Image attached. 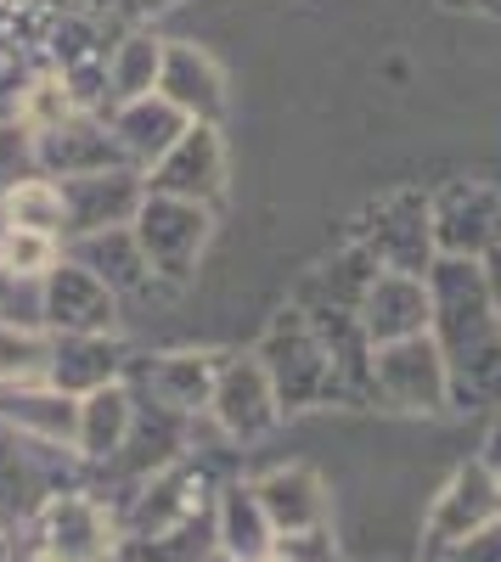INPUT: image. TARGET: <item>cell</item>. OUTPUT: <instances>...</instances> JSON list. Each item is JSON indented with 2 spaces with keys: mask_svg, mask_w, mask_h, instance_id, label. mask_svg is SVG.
<instances>
[{
  "mask_svg": "<svg viewBox=\"0 0 501 562\" xmlns=\"http://www.w3.org/2000/svg\"><path fill=\"white\" fill-rule=\"evenodd\" d=\"M434 299V344L445 360V383L457 411H501V315L485 288L479 259H434L428 265Z\"/></svg>",
  "mask_w": 501,
  "mask_h": 562,
  "instance_id": "6da1fadb",
  "label": "cell"
},
{
  "mask_svg": "<svg viewBox=\"0 0 501 562\" xmlns=\"http://www.w3.org/2000/svg\"><path fill=\"white\" fill-rule=\"evenodd\" d=\"M124 529L119 518L85 490H52L23 529L18 562H119Z\"/></svg>",
  "mask_w": 501,
  "mask_h": 562,
  "instance_id": "7a4b0ae2",
  "label": "cell"
},
{
  "mask_svg": "<svg viewBox=\"0 0 501 562\" xmlns=\"http://www.w3.org/2000/svg\"><path fill=\"white\" fill-rule=\"evenodd\" d=\"M254 355L270 371V389L282 400V416L310 411V405H333V366H327V349L315 338V326L304 321V310H282Z\"/></svg>",
  "mask_w": 501,
  "mask_h": 562,
  "instance_id": "3957f363",
  "label": "cell"
},
{
  "mask_svg": "<svg viewBox=\"0 0 501 562\" xmlns=\"http://www.w3.org/2000/svg\"><path fill=\"white\" fill-rule=\"evenodd\" d=\"M135 243L147 254V270L153 281H187L198 270V254L209 248V231H214V214L203 203H187V198H164V192H147L142 209L130 220Z\"/></svg>",
  "mask_w": 501,
  "mask_h": 562,
  "instance_id": "277c9868",
  "label": "cell"
},
{
  "mask_svg": "<svg viewBox=\"0 0 501 562\" xmlns=\"http://www.w3.org/2000/svg\"><path fill=\"white\" fill-rule=\"evenodd\" d=\"M372 400L389 411H405V416L450 411V383H445V360H439L434 333L372 349Z\"/></svg>",
  "mask_w": 501,
  "mask_h": 562,
  "instance_id": "5b68a950",
  "label": "cell"
},
{
  "mask_svg": "<svg viewBox=\"0 0 501 562\" xmlns=\"http://www.w3.org/2000/svg\"><path fill=\"white\" fill-rule=\"evenodd\" d=\"M214 490L220 484H214V473L203 461L175 456V461L158 467V473H147L142 495L130 501L119 529H124V540H147V535H164L175 524H192V518H203V512H214Z\"/></svg>",
  "mask_w": 501,
  "mask_h": 562,
  "instance_id": "8992f818",
  "label": "cell"
},
{
  "mask_svg": "<svg viewBox=\"0 0 501 562\" xmlns=\"http://www.w3.org/2000/svg\"><path fill=\"white\" fill-rule=\"evenodd\" d=\"M209 422L232 445H259V439L277 434L282 400H277V389H270V371L259 366V355H220L214 394H209Z\"/></svg>",
  "mask_w": 501,
  "mask_h": 562,
  "instance_id": "52a82bcc",
  "label": "cell"
},
{
  "mask_svg": "<svg viewBox=\"0 0 501 562\" xmlns=\"http://www.w3.org/2000/svg\"><path fill=\"white\" fill-rule=\"evenodd\" d=\"M360 254H367L378 270H412L428 276L434 254V220H428V198L423 192H389L378 198V209L360 225Z\"/></svg>",
  "mask_w": 501,
  "mask_h": 562,
  "instance_id": "ba28073f",
  "label": "cell"
},
{
  "mask_svg": "<svg viewBox=\"0 0 501 562\" xmlns=\"http://www.w3.org/2000/svg\"><path fill=\"white\" fill-rule=\"evenodd\" d=\"M434 254L445 259H490L501 248V186L450 180L439 198H428Z\"/></svg>",
  "mask_w": 501,
  "mask_h": 562,
  "instance_id": "9c48e42d",
  "label": "cell"
},
{
  "mask_svg": "<svg viewBox=\"0 0 501 562\" xmlns=\"http://www.w3.org/2000/svg\"><path fill=\"white\" fill-rule=\"evenodd\" d=\"M496 518H501V484H496V473L485 461L457 467V473L439 484L428 518H423V557H445L450 546H463L468 535H479Z\"/></svg>",
  "mask_w": 501,
  "mask_h": 562,
  "instance_id": "30bf717a",
  "label": "cell"
},
{
  "mask_svg": "<svg viewBox=\"0 0 501 562\" xmlns=\"http://www.w3.org/2000/svg\"><path fill=\"white\" fill-rule=\"evenodd\" d=\"M40 326L45 333H113V310L119 293L108 288L102 276H90L79 259H57L40 281Z\"/></svg>",
  "mask_w": 501,
  "mask_h": 562,
  "instance_id": "8fae6325",
  "label": "cell"
},
{
  "mask_svg": "<svg viewBox=\"0 0 501 562\" xmlns=\"http://www.w3.org/2000/svg\"><path fill=\"white\" fill-rule=\"evenodd\" d=\"M147 192L164 198H187L214 209V198L225 192V147H220V130L214 124H187L175 147L147 169Z\"/></svg>",
  "mask_w": 501,
  "mask_h": 562,
  "instance_id": "7c38bea8",
  "label": "cell"
},
{
  "mask_svg": "<svg viewBox=\"0 0 501 562\" xmlns=\"http://www.w3.org/2000/svg\"><path fill=\"white\" fill-rule=\"evenodd\" d=\"M434 326V299H428V276L412 270H378L360 293V333L367 344H400V338H423Z\"/></svg>",
  "mask_w": 501,
  "mask_h": 562,
  "instance_id": "4fadbf2b",
  "label": "cell"
},
{
  "mask_svg": "<svg viewBox=\"0 0 501 562\" xmlns=\"http://www.w3.org/2000/svg\"><path fill=\"white\" fill-rule=\"evenodd\" d=\"M254 495L265 506V518L277 535H304V529H327L333 524V495L327 479L304 461H282L270 473L254 479Z\"/></svg>",
  "mask_w": 501,
  "mask_h": 562,
  "instance_id": "5bb4252c",
  "label": "cell"
},
{
  "mask_svg": "<svg viewBox=\"0 0 501 562\" xmlns=\"http://www.w3.org/2000/svg\"><path fill=\"white\" fill-rule=\"evenodd\" d=\"M63 198H68V231H63V237H90V231L130 225L135 209H142V198H147V180L124 164V169L63 180Z\"/></svg>",
  "mask_w": 501,
  "mask_h": 562,
  "instance_id": "9a60e30c",
  "label": "cell"
},
{
  "mask_svg": "<svg viewBox=\"0 0 501 562\" xmlns=\"http://www.w3.org/2000/svg\"><path fill=\"white\" fill-rule=\"evenodd\" d=\"M0 428H12L18 439L40 445V450H68L74 456V434H79V400L52 389V383H18L0 389Z\"/></svg>",
  "mask_w": 501,
  "mask_h": 562,
  "instance_id": "2e32d148",
  "label": "cell"
},
{
  "mask_svg": "<svg viewBox=\"0 0 501 562\" xmlns=\"http://www.w3.org/2000/svg\"><path fill=\"white\" fill-rule=\"evenodd\" d=\"M34 158H40V175H52V180H74V175H102V169H124L130 158L119 153V140L102 119H90V113H74L63 130L52 135H40L34 140ZM135 169V164H130Z\"/></svg>",
  "mask_w": 501,
  "mask_h": 562,
  "instance_id": "e0dca14e",
  "label": "cell"
},
{
  "mask_svg": "<svg viewBox=\"0 0 501 562\" xmlns=\"http://www.w3.org/2000/svg\"><path fill=\"white\" fill-rule=\"evenodd\" d=\"M158 97L175 102L192 124H220L225 113V74L214 68L209 52L198 45H164V74H158Z\"/></svg>",
  "mask_w": 501,
  "mask_h": 562,
  "instance_id": "ac0fdd59",
  "label": "cell"
},
{
  "mask_svg": "<svg viewBox=\"0 0 501 562\" xmlns=\"http://www.w3.org/2000/svg\"><path fill=\"white\" fill-rule=\"evenodd\" d=\"M124 378V344L113 333H52V371L45 383L63 394H90Z\"/></svg>",
  "mask_w": 501,
  "mask_h": 562,
  "instance_id": "d6986e66",
  "label": "cell"
},
{
  "mask_svg": "<svg viewBox=\"0 0 501 562\" xmlns=\"http://www.w3.org/2000/svg\"><path fill=\"white\" fill-rule=\"evenodd\" d=\"M135 389L119 378V383H102L79 394V434H74V456L79 461H119L124 456V439L135 428Z\"/></svg>",
  "mask_w": 501,
  "mask_h": 562,
  "instance_id": "ffe728a7",
  "label": "cell"
},
{
  "mask_svg": "<svg viewBox=\"0 0 501 562\" xmlns=\"http://www.w3.org/2000/svg\"><path fill=\"white\" fill-rule=\"evenodd\" d=\"M187 124H192V119L180 113L175 102H164L158 90H153V97H135V102L113 108V119H108L119 153H124L135 169H153V164L175 147V140H180V130H187Z\"/></svg>",
  "mask_w": 501,
  "mask_h": 562,
  "instance_id": "44dd1931",
  "label": "cell"
},
{
  "mask_svg": "<svg viewBox=\"0 0 501 562\" xmlns=\"http://www.w3.org/2000/svg\"><path fill=\"white\" fill-rule=\"evenodd\" d=\"M270 546H277V529H270L265 506L254 495V479H232L214 490V551H225L232 562H259Z\"/></svg>",
  "mask_w": 501,
  "mask_h": 562,
  "instance_id": "7402d4cb",
  "label": "cell"
},
{
  "mask_svg": "<svg viewBox=\"0 0 501 562\" xmlns=\"http://www.w3.org/2000/svg\"><path fill=\"white\" fill-rule=\"evenodd\" d=\"M68 259H79L90 276H102L113 293H142L153 270H147V254L135 243L130 225H113V231H90V237H74V248H63Z\"/></svg>",
  "mask_w": 501,
  "mask_h": 562,
  "instance_id": "603a6c76",
  "label": "cell"
},
{
  "mask_svg": "<svg viewBox=\"0 0 501 562\" xmlns=\"http://www.w3.org/2000/svg\"><path fill=\"white\" fill-rule=\"evenodd\" d=\"M214 371H220V355L209 349H180V355H164L153 366V400L175 416H198L209 411V394H214Z\"/></svg>",
  "mask_w": 501,
  "mask_h": 562,
  "instance_id": "cb8c5ba5",
  "label": "cell"
},
{
  "mask_svg": "<svg viewBox=\"0 0 501 562\" xmlns=\"http://www.w3.org/2000/svg\"><path fill=\"white\" fill-rule=\"evenodd\" d=\"M164 74V40L158 34H124L108 52V102L124 108L135 97H153Z\"/></svg>",
  "mask_w": 501,
  "mask_h": 562,
  "instance_id": "d4e9b609",
  "label": "cell"
},
{
  "mask_svg": "<svg viewBox=\"0 0 501 562\" xmlns=\"http://www.w3.org/2000/svg\"><path fill=\"white\" fill-rule=\"evenodd\" d=\"M0 225H23V231H45V237L63 243L68 231V198H63V180L52 175H29L18 180L7 198H0Z\"/></svg>",
  "mask_w": 501,
  "mask_h": 562,
  "instance_id": "484cf974",
  "label": "cell"
},
{
  "mask_svg": "<svg viewBox=\"0 0 501 562\" xmlns=\"http://www.w3.org/2000/svg\"><path fill=\"white\" fill-rule=\"evenodd\" d=\"M74 113H85V108H79V97H74V85H68L63 68L34 74V79L18 90V108H12V119H18L34 140H40V135H52V130H63Z\"/></svg>",
  "mask_w": 501,
  "mask_h": 562,
  "instance_id": "4316f807",
  "label": "cell"
},
{
  "mask_svg": "<svg viewBox=\"0 0 501 562\" xmlns=\"http://www.w3.org/2000/svg\"><path fill=\"white\" fill-rule=\"evenodd\" d=\"M52 371V333L40 321H0V389L45 383Z\"/></svg>",
  "mask_w": 501,
  "mask_h": 562,
  "instance_id": "83f0119b",
  "label": "cell"
},
{
  "mask_svg": "<svg viewBox=\"0 0 501 562\" xmlns=\"http://www.w3.org/2000/svg\"><path fill=\"white\" fill-rule=\"evenodd\" d=\"M124 562H209L214 557V512L192 524H175L164 535H147V540H124L119 551Z\"/></svg>",
  "mask_w": 501,
  "mask_h": 562,
  "instance_id": "f1b7e54d",
  "label": "cell"
},
{
  "mask_svg": "<svg viewBox=\"0 0 501 562\" xmlns=\"http://www.w3.org/2000/svg\"><path fill=\"white\" fill-rule=\"evenodd\" d=\"M63 259V243L45 231H23V225H0V276L12 288H40L45 270Z\"/></svg>",
  "mask_w": 501,
  "mask_h": 562,
  "instance_id": "f546056e",
  "label": "cell"
},
{
  "mask_svg": "<svg viewBox=\"0 0 501 562\" xmlns=\"http://www.w3.org/2000/svg\"><path fill=\"white\" fill-rule=\"evenodd\" d=\"M40 175V158H34V135L12 119V124H0V198L12 192L18 180Z\"/></svg>",
  "mask_w": 501,
  "mask_h": 562,
  "instance_id": "4dcf8cb0",
  "label": "cell"
},
{
  "mask_svg": "<svg viewBox=\"0 0 501 562\" xmlns=\"http://www.w3.org/2000/svg\"><path fill=\"white\" fill-rule=\"evenodd\" d=\"M270 551H277L282 562H344L338 540H333V524L327 529H304V535H277Z\"/></svg>",
  "mask_w": 501,
  "mask_h": 562,
  "instance_id": "1f68e13d",
  "label": "cell"
},
{
  "mask_svg": "<svg viewBox=\"0 0 501 562\" xmlns=\"http://www.w3.org/2000/svg\"><path fill=\"white\" fill-rule=\"evenodd\" d=\"M445 562H501V518L485 524L479 535H468L463 546H450Z\"/></svg>",
  "mask_w": 501,
  "mask_h": 562,
  "instance_id": "d6a6232c",
  "label": "cell"
},
{
  "mask_svg": "<svg viewBox=\"0 0 501 562\" xmlns=\"http://www.w3.org/2000/svg\"><path fill=\"white\" fill-rule=\"evenodd\" d=\"M485 265V288H490V304H496V315H501V248L490 254V259H479Z\"/></svg>",
  "mask_w": 501,
  "mask_h": 562,
  "instance_id": "836d02e7",
  "label": "cell"
},
{
  "mask_svg": "<svg viewBox=\"0 0 501 562\" xmlns=\"http://www.w3.org/2000/svg\"><path fill=\"white\" fill-rule=\"evenodd\" d=\"M485 467L496 473V484H501V422L490 428V445H485Z\"/></svg>",
  "mask_w": 501,
  "mask_h": 562,
  "instance_id": "e575fe53",
  "label": "cell"
},
{
  "mask_svg": "<svg viewBox=\"0 0 501 562\" xmlns=\"http://www.w3.org/2000/svg\"><path fill=\"white\" fill-rule=\"evenodd\" d=\"M0 562H18V546H12V535H0Z\"/></svg>",
  "mask_w": 501,
  "mask_h": 562,
  "instance_id": "d590c367",
  "label": "cell"
},
{
  "mask_svg": "<svg viewBox=\"0 0 501 562\" xmlns=\"http://www.w3.org/2000/svg\"><path fill=\"white\" fill-rule=\"evenodd\" d=\"M259 562H282V557H277V551H265V557H259Z\"/></svg>",
  "mask_w": 501,
  "mask_h": 562,
  "instance_id": "8d00e7d4",
  "label": "cell"
},
{
  "mask_svg": "<svg viewBox=\"0 0 501 562\" xmlns=\"http://www.w3.org/2000/svg\"><path fill=\"white\" fill-rule=\"evenodd\" d=\"M209 562H232V557H225V551H214V557H209Z\"/></svg>",
  "mask_w": 501,
  "mask_h": 562,
  "instance_id": "74e56055",
  "label": "cell"
},
{
  "mask_svg": "<svg viewBox=\"0 0 501 562\" xmlns=\"http://www.w3.org/2000/svg\"><path fill=\"white\" fill-rule=\"evenodd\" d=\"M423 562H445V557H423Z\"/></svg>",
  "mask_w": 501,
  "mask_h": 562,
  "instance_id": "f35d334b",
  "label": "cell"
}]
</instances>
